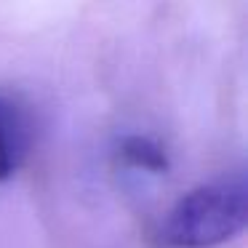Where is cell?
<instances>
[{"instance_id":"6da1fadb","label":"cell","mask_w":248,"mask_h":248,"mask_svg":"<svg viewBox=\"0 0 248 248\" xmlns=\"http://www.w3.org/2000/svg\"><path fill=\"white\" fill-rule=\"evenodd\" d=\"M246 219V179L224 176L182 195L163 219L157 240L163 248H216L240 235Z\"/></svg>"},{"instance_id":"7a4b0ae2","label":"cell","mask_w":248,"mask_h":248,"mask_svg":"<svg viewBox=\"0 0 248 248\" xmlns=\"http://www.w3.org/2000/svg\"><path fill=\"white\" fill-rule=\"evenodd\" d=\"M32 150L30 112L11 96H0V182L11 179Z\"/></svg>"},{"instance_id":"3957f363","label":"cell","mask_w":248,"mask_h":248,"mask_svg":"<svg viewBox=\"0 0 248 248\" xmlns=\"http://www.w3.org/2000/svg\"><path fill=\"white\" fill-rule=\"evenodd\" d=\"M118 160L125 168H134V171H147V173H166L171 160H168V152L160 141H155L152 136H141V134H128L118 141V150H115Z\"/></svg>"}]
</instances>
